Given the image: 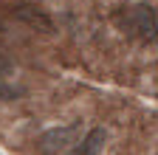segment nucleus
Wrapping results in <instances>:
<instances>
[{"mask_svg":"<svg viewBox=\"0 0 158 155\" xmlns=\"http://www.w3.org/2000/svg\"><path fill=\"white\" fill-rule=\"evenodd\" d=\"M116 20H118V26L124 31L130 28V34L138 43H144V45H155L158 43V11L150 3H135L130 9H122L116 14Z\"/></svg>","mask_w":158,"mask_h":155,"instance_id":"1","label":"nucleus"},{"mask_svg":"<svg viewBox=\"0 0 158 155\" xmlns=\"http://www.w3.org/2000/svg\"><path fill=\"white\" fill-rule=\"evenodd\" d=\"M76 133H79V124L54 127V130L43 133L37 138V155H59V152H65L71 144H76Z\"/></svg>","mask_w":158,"mask_h":155,"instance_id":"2","label":"nucleus"},{"mask_svg":"<svg viewBox=\"0 0 158 155\" xmlns=\"http://www.w3.org/2000/svg\"><path fill=\"white\" fill-rule=\"evenodd\" d=\"M11 17H14L17 23L34 28V31H43V34H51V31H54V20H51V17L40 9V6H26V3H20V6L11 9Z\"/></svg>","mask_w":158,"mask_h":155,"instance_id":"3","label":"nucleus"},{"mask_svg":"<svg viewBox=\"0 0 158 155\" xmlns=\"http://www.w3.org/2000/svg\"><path fill=\"white\" fill-rule=\"evenodd\" d=\"M105 144H107V130L93 127L82 141H76V144L71 147V152H68V155H99V152L105 149Z\"/></svg>","mask_w":158,"mask_h":155,"instance_id":"4","label":"nucleus"},{"mask_svg":"<svg viewBox=\"0 0 158 155\" xmlns=\"http://www.w3.org/2000/svg\"><path fill=\"white\" fill-rule=\"evenodd\" d=\"M11 73H14V65H11V59H9V56H3V54H0V85H6Z\"/></svg>","mask_w":158,"mask_h":155,"instance_id":"5","label":"nucleus"}]
</instances>
